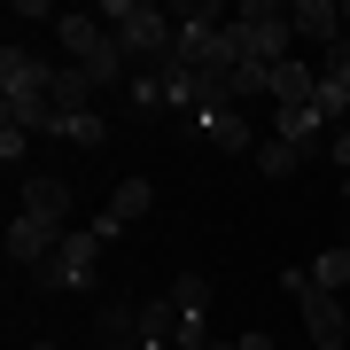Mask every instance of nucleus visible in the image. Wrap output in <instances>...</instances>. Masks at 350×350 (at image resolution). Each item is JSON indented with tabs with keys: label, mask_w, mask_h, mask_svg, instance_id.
Here are the masks:
<instances>
[{
	"label": "nucleus",
	"mask_w": 350,
	"mask_h": 350,
	"mask_svg": "<svg viewBox=\"0 0 350 350\" xmlns=\"http://www.w3.org/2000/svg\"><path fill=\"white\" fill-rule=\"evenodd\" d=\"M94 16L117 31V47L133 55V70L172 63V39H179V16H172V8H156V0H101Z\"/></svg>",
	"instance_id": "nucleus-1"
},
{
	"label": "nucleus",
	"mask_w": 350,
	"mask_h": 350,
	"mask_svg": "<svg viewBox=\"0 0 350 350\" xmlns=\"http://www.w3.org/2000/svg\"><path fill=\"white\" fill-rule=\"evenodd\" d=\"M55 39H63V55L94 78V86H133V55L117 47V31L101 24L94 8H70L63 24H55Z\"/></svg>",
	"instance_id": "nucleus-2"
},
{
	"label": "nucleus",
	"mask_w": 350,
	"mask_h": 350,
	"mask_svg": "<svg viewBox=\"0 0 350 350\" xmlns=\"http://www.w3.org/2000/svg\"><path fill=\"white\" fill-rule=\"evenodd\" d=\"M280 288L296 296V312H304V335H312L319 350H342V342H350V312H342V296L312 288V265H304V273H280Z\"/></svg>",
	"instance_id": "nucleus-3"
},
{
	"label": "nucleus",
	"mask_w": 350,
	"mask_h": 350,
	"mask_svg": "<svg viewBox=\"0 0 350 350\" xmlns=\"http://www.w3.org/2000/svg\"><path fill=\"white\" fill-rule=\"evenodd\" d=\"M101 250H109V234H101V226H70V234H63V250L39 265L31 280H39V288H94Z\"/></svg>",
	"instance_id": "nucleus-4"
},
{
	"label": "nucleus",
	"mask_w": 350,
	"mask_h": 350,
	"mask_svg": "<svg viewBox=\"0 0 350 350\" xmlns=\"http://www.w3.org/2000/svg\"><path fill=\"white\" fill-rule=\"evenodd\" d=\"M24 218H47L55 234H70V211H78V195H70V179H55V172H39L24 179V202H16Z\"/></svg>",
	"instance_id": "nucleus-5"
},
{
	"label": "nucleus",
	"mask_w": 350,
	"mask_h": 350,
	"mask_svg": "<svg viewBox=\"0 0 350 350\" xmlns=\"http://www.w3.org/2000/svg\"><path fill=\"white\" fill-rule=\"evenodd\" d=\"M55 250H63V234H55L47 218H24V211L8 218V265H24V273H39V265H47Z\"/></svg>",
	"instance_id": "nucleus-6"
},
{
	"label": "nucleus",
	"mask_w": 350,
	"mask_h": 350,
	"mask_svg": "<svg viewBox=\"0 0 350 350\" xmlns=\"http://www.w3.org/2000/svg\"><path fill=\"white\" fill-rule=\"evenodd\" d=\"M187 133H195V140H211V148H226V156L257 148V133H250V117H241V109H195V117H187Z\"/></svg>",
	"instance_id": "nucleus-7"
},
{
	"label": "nucleus",
	"mask_w": 350,
	"mask_h": 350,
	"mask_svg": "<svg viewBox=\"0 0 350 350\" xmlns=\"http://www.w3.org/2000/svg\"><path fill=\"white\" fill-rule=\"evenodd\" d=\"M288 24H296V39H304V47H335V39H342V0H296V8H288Z\"/></svg>",
	"instance_id": "nucleus-8"
},
{
	"label": "nucleus",
	"mask_w": 350,
	"mask_h": 350,
	"mask_svg": "<svg viewBox=\"0 0 350 350\" xmlns=\"http://www.w3.org/2000/svg\"><path fill=\"white\" fill-rule=\"evenodd\" d=\"M156 211V187H148V179H117V195H109V211H101L94 226H101V234H125V226H140V218H148Z\"/></svg>",
	"instance_id": "nucleus-9"
},
{
	"label": "nucleus",
	"mask_w": 350,
	"mask_h": 350,
	"mask_svg": "<svg viewBox=\"0 0 350 350\" xmlns=\"http://www.w3.org/2000/svg\"><path fill=\"white\" fill-rule=\"evenodd\" d=\"M273 140H288V148L319 156V140H335V125L319 117V101H304V109H273Z\"/></svg>",
	"instance_id": "nucleus-10"
},
{
	"label": "nucleus",
	"mask_w": 350,
	"mask_h": 350,
	"mask_svg": "<svg viewBox=\"0 0 350 350\" xmlns=\"http://www.w3.org/2000/svg\"><path fill=\"white\" fill-rule=\"evenodd\" d=\"M273 109H304V101H319V63H304V55H288L273 70V86H265Z\"/></svg>",
	"instance_id": "nucleus-11"
},
{
	"label": "nucleus",
	"mask_w": 350,
	"mask_h": 350,
	"mask_svg": "<svg viewBox=\"0 0 350 350\" xmlns=\"http://www.w3.org/2000/svg\"><path fill=\"white\" fill-rule=\"evenodd\" d=\"M94 78L78 70V63H63V70H47V109H55V125H63V117H78V109H94Z\"/></svg>",
	"instance_id": "nucleus-12"
},
{
	"label": "nucleus",
	"mask_w": 350,
	"mask_h": 350,
	"mask_svg": "<svg viewBox=\"0 0 350 350\" xmlns=\"http://www.w3.org/2000/svg\"><path fill=\"white\" fill-rule=\"evenodd\" d=\"M8 94H47V63H39L31 47H16V39L0 47V101Z\"/></svg>",
	"instance_id": "nucleus-13"
},
{
	"label": "nucleus",
	"mask_w": 350,
	"mask_h": 350,
	"mask_svg": "<svg viewBox=\"0 0 350 350\" xmlns=\"http://www.w3.org/2000/svg\"><path fill=\"white\" fill-rule=\"evenodd\" d=\"M94 335H101V350H140V304H101Z\"/></svg>",
	"instance_id": "nucleus-14"
},
{
	"label": "nucleus",
	"mask_w": 350,
	"mask_h": 350,
	"mask_svg": "<svg viewBox=\"0 0 350 350\" xmlns=\"http://www.w3.org/2000/svg\"><path fill=\"white\" fill-rule=\"evenodd\" d=\"M163 342H179V304L172 296L140 304V350H163Z\"/></svg>",
	"instance_id": "nucleus-15"
},
{
	"label": "nucleus",
	"mask_w": 350,
	"mask_h": 350,
	"mask_svg": "<svg viewBox=\"0 0 350 350\" xmlns=\"http://www.w3.org/2000/svg\"><path fill=\"white\" fill-rule=\"evenodd\" d=\"M55 140H70V148H109V117H101V109H78V117L55 125Z\"/></svg>",
	"instance_id": "nucleus-16"
},
{
	"label": "nucleus",
	"mask_w": 350,
	"mask_h": 350,
	"mask_svg": "<svg viewBox=\"0 0 350 350\" xmlns=\"http://www.w3.org/2000/svg\"><path fill=\"white\" fill-rule=\"evenodd\" d=\"M125 109H133V117H163V109H172V101H163V70H133Z\"/></svg>",
	"instance_id": "nucleus-17"
},
{
	"label": "nucleus",
	"mask_w": 350,
	"mask_h": 350,
	"mask_svg": "<svg viewBox=\"0 0 350 350\" xmlns=\"http://www.w3.org/2000/svg\"><path fill=\"white\" fill-rule=\"evenodd\" d=\"M312 288H327V296H342V288H350V241L312 257Z\"/></svg>",
	"instance_id": "nucleus-18"
},
{
	"label": "nucleus",
	"mask_w": 350,
	"mask_h": 350,
	"mask_svg": "<svg viewBox=\"0 0 350 350\" xmlns=\"http://www.w3.org/2000/svg\"><path fill=\"white\" fill-rule=\"evenodd\" d=\"M163 296L179 304V319H202V312H211V280H202V273H179L172 288H163Z\"/></svg>",
	"instance_id": "nucleus-19"
},
{
	"label": "nucleus",
	"mask_w": 350,
	"mask_h": 350,
	"mask_svg": "<svg viewBox=\"0 0 350 350\" xmlns=\"http://www.w3.org/2000/svg\"><path fill=\"white\" fill-rule=\"evenodd\" d=\"M257 163H265V179H288L304 163V148H288V140H257Z\"/></svg>",
	"instance_id": "nucleus-20"
},
{
	"label": "nucleus",
	"mask_w": 350,
	"mask_h": 350,
	"mask_svg": "<svg viewBox=\"0 0 350 350\" xmlns=\"http://www.w3.org/2000/svg\"><path fill=\"white\" fill-rule=\"evenodd\" d=\"M31 156V133L24 125H0V163H8V172H16V163H24Z\"/></svg>",
	"instance_id": "nucleus-21"
},
{
	"label": "nucleus",
	"mask_w": 350,
	"mask_h": 350,
	"mask_svg": "<svg viewBox=\"0 0 350 350\" xmlns=\"http://www.w3.org/2000/svg\"><path fill=\"white\" fill-rule=\"evenodd\" d=\"M8 16H16V24H63V16H55V8H47V0H16V8H8Z\"/></svg>",
	"instance_id": "nucleus-22"
},
{
	"label": "nucleus",
	"mask_w": 350,
	"mask_h": 350,
	"mask_svg": "<svg viewBox=\"0 0 350 350\" xmlns=\"http://www.w3.org/2000/svg\"><path fill=\"white\" fill-rule=\"evenodd\" d=\"M327 156H335L342 172H350V125H335V140H327Z\"/></svg>",
	"instance_id": "nucleus-23"
},
{
	"label": "nucleus",
	"mask_w": 350,
	"mask_h": 350,
	"mask_svg": "<svg viewBox=\"0 0 350 350\" xmlns=\"http://www.w3.org/2000/svg\"><path fill=\"white\" fill-rule=\"evenodd\" d=\"M234 350H273V335H265V327L257 335H234Z\"/></svg>",
	"instance_id": "nucleus-24"
},
{
	"label": "nucleus",
	"mask_w": 350,
	"mask_h": 350,
	"mask_svg": "<svg viewBox=\"0 0 350 350\" xmlns=\"http://www.w3.org/2000/svg\"><path fill=\"white\" fill-rule=\"evenodd\" d=\"M31 350H63V342H55V335H39V342H31Z\"/></svg>",
	"instance_id": "nucleus-25"
},
{
	"label": "nucleus",
	"mask_w": 350,
	"mask_h": 350,
	"mask_svg": "<svg viewBox=\"0 0 350 350\" xmlns=\"http://www.w3.org/2000/svg\"><path fill=\"white\" fill-rule=\"evenodd\" d=\"M202 350H234V342H218V335H211V342H202Z\"/></svg>",
	"instance_id": "nucleus-26"
},
{
	"label": "nucleus",
	"mask_w": 350,
	"mask_h": 350,
	"mask_svg": "<svg viewBox=\"0 0 350 350\" xmlns=\"http://www.w3.org/2000/svg\"><path fill=\"white\" fill-rule=\"evenodd\" d=\"M342 211H350V179H342Z\"/></svg>",
	"instance_id": "nucleus-27"
},
{
	"label": "nucleus",
	"mask_w": 350,
	"mask_h": 350,
	"mask_svg": "<svg viewBox=\"0 0 350 350\" xmlns=\"http://www.w3.org/2000/svg\"><path fill=\"white\" fill-rule=\"evenodd\" d=\"M342 350H350V342H342Z\"/></svg>",
	"instance_id": "nucleus-28"
}]
</instances>
